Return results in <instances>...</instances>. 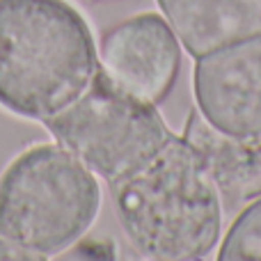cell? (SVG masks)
Segmentation results:
<instances>
[{
  "label": "cell",
  "mask_w": 261,
  "mask_h": 261,
  "mask_svg": "<svg viewBox=\"0 0 261 261\" xmlns=\"http://www.w3.org/2000/svg\"><path fill=\"white\" fill-rule=\"evenodd\" d=\"M99 69L87 18L69 0H0V106L32 122L71 106Z\"/></svg>",
  "instance_id": "1"
},
{
  "label": "cell",
  "mask_w": 261,
  "mask_h": 261,
  "mask_svg": "<svg viewBox=\"0 0 261 261\" xmlns=\"http://www.w3.org/2000/svg\"><path fill=\"white\" fill-rule=\"evenodd\" d=\"M110 190L119 227L140 257L193 261L208 257L220 243V195L184 135H172Z\"/></svg>",
  "instance_id": "2"
},
{
  "label": "cell",
  "mask_w": 261,
  "mask_h": 261,
  "mask_svg": "<svg viewBox=\"0 0 261 261\" xmlns=\"http://www.w3.org/2000/svg\"><path fill=\"white\" fill-rule=\"evenodd\" d=\"M101 204L99 176L58 140L25 147L0 172V236L39 261L73 248Z\"/></svg>",
  "instance_id": "3"
},
{
  "label": "cell",
  "mask_w": 261,
  "mask_h": 261,
  "mask_svg": "<svg viewBox=\"0 0 261 261\" xmlns=\"http://www.w3.org/2000/svg\"><path fill=\"white\" fill-rule=\"evenodd\" d=\"M44 126L108 186L138 170L174 135L156 103L124 92L101 67L87 90Z\"/></svg>",
  "instance_id": "4"
},
{
  "label": "cell",
  "mask_w": 261,
  "mask_h": 261,
  "mask_svg": "<svg viewBox=\"0 0 261 261\" xmlns=\"http://www.w3.org/2000/svg\"><path fill=\"white\" fill-rule=\"evenodd\" d=\"M197 113L234 138H261V32L195 58Z\"/></svg>",
  "instance_id": "5"
},
{
  "label": "cell",
  "mask_w": 261,
  "mask_h": 261,
  "mask_svg": "<svg viewBox=\"0 0 261 261\" xmlns=\"http://www.w3.org/2000/svg\"><path fill=\"white\" fill-rule=\"evenodd\" d=\"M184 44L163 14L142 12L113 25L99 44V67L124 92L149 103L170 94Z\"/></svg>",
  "instance_id": "6"
},
{
  "label": "cell",
  "mask_w": 261,
  "mask_h": 261,
  "mask_svg": "<svg viewBox=\"0 0 261 261\" xmlns=\"http://www.w3.org/2000/svg\"><path fill=\"white\" fill-rule=\"evenodd\" d=\"M184 138L197 149L225 211L239 213L261 197V138L220 133L197 110L190 113Z\"/></svg>",
  "instance_id": "7"
},
{
  "label": "cell",
  "mask_w": 261,
  "mask_h": 261,
  "mask_svg": "<svg viewBox=\"0 0 261 261\" xmlns=\"http://www.w3.org/2000/svg\"><path fill=\"white\" fill-rule=\"evenodd\" d=\"M193 58L261 32V0H156Z\"/></svg>",
  "instance_id": "8"
},
{
  "label": "cell",
  "mask_w": 261,
  "mask_h": 261,
  "mask_svg": "<svg viewBox=\"0 0 261 261\" xmlns=\"http://www.w3.org/2000/svg\"><path fill=\"white\" fill-rule=\"evenodd\" d=\"M218 259L261 261V197L236 213L218 248Z\"/></svg>",
  "instance_id": "9"
},
{
  "label": "cell",
  "mask_w": 261,
  "mask_h": 261,
  "mask_svg": "<svg viewBox=\"0 0 261 261\" xmlns=\"http://www.w3.org/2000/svg\"><path fill=\"white\" fill-rule=\"evenodd\" d=\"M7 259V261H39L30 250L21 248V245L12 243L9 239H3L0 236V261Z\"/></svg>",
  "instance_id": "10"
},
{
  "label": "cell",
  "mask_w": 261,
  "mask_h": 261,
  "mask_svg": "<svg viewBox=\"0 0 261 261\" xmlns=\"http://www.w3.org/2000/svg\"><path fill=\"white\" fill-rule=\"evenodd\" d=\"M90 3H117V0H90Z\"/></svg>",
  "instance_id": "11"
}]
</instances>
